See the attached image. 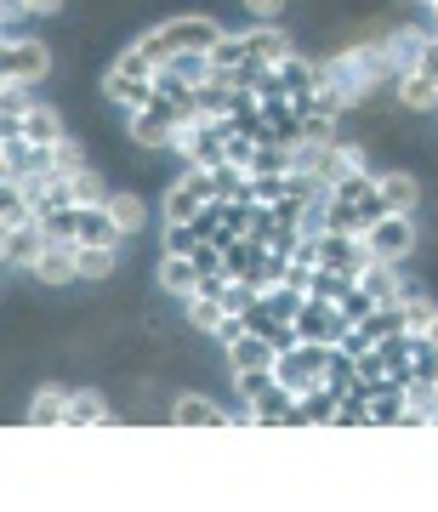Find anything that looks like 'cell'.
Listing matches in <instances>:
<instances>
[{"mask_svg":"<svg viewBox=\"0 0 438 512\" xmlns=\"http://www.w3.org/2000/svg\"><path fill=\"white\" fill-rule=\"evenodd\" d=\"M217 40H222V29L211 18H171V23H160L154 35H143L137 46H143L148 57H154V69H165L171 57H183V52H217Z\"/></svg>","mask_w":438,"mask_h":512,"instance_id":"1","label":"cell"},{"mask_svg":"<svg viewBox=\"0 0 438 512\" xmlns=\"http://www.w3.org/2000/svg\"><path fill=\"white\" fill-rule=\"evenodd\" d=\"M325 365H330V342H296V348H285L274 359V376L291 387L296 399H302L308 387L325 382Z\"/></svg>","mask_w":438,"mask_h":512,"instance_id":"2","label":"cell"},{"mask_svg":"<svg viewBox=\"0 0 438 512\" xmlns=\"http://www.w3.org/2000/svg\"><path fill=\"white\" fill-rule=\"evenodd\" d=\"M347 330H353V319L342 313V302H325V296H302V313H296V336L302 342H342Z\"/></svg>","mask_w":438,"mask_h":512,"instance_id":"3","label":"cell"},{"mask_svg":"<svg viewBox=\"0 0 438 512\" xmlns=\"http://www.w3.org/2000/svg\"><path fill=\"white\" fill-rule=\"evenodd\" d=\"M245 421H251V427H308V421H302V399H296L285 382L262 387V393L245 404Z\"/></svg>","mask_w":438,"mask_h":512,"instance_id":"4","label":"cell"},{"mask_svg":"<svg viewBox=\"0 0 438 512\" xmlns=\"http://www.w3.org/2000/svg\"><path fill=\"white\" fill-rule=\"evenodd\" d=\"M365 245H370V256H382V262H399V256L416 251V228H410V217L387 211L376 228H365Z\"/></svg>","mask_w":438,"mask_h":512,"instance_id":"5","label":"cell"},{"mask_svg":"<svg viewBox=\"0 0 438 512\" xmlns=\"http://www.w3.org/2000/svg\"><path fill=\"white\" fill-rule=\"evenodd\" d=\"M46 69H52V52L40 46V40H6V52H0V74L6 80H46Z\"/></svg>","mask_w":438,"mask_h":512,"instance_id":"6","label":"cell"},{"mask_svg":"<svg viewBox=\"0 0 438 512\" xmlns=\"http://www.w3.org/2000/svg\"><path fill=\"white\" fill-rule=\"evenodd\" d=\"M171 421H177V427H251L245 416H228V410H217V404L200 399V393H183L177 410H171Z\"/></svg>","mask_w":438,"mask_h":512,"instance_id":"7","label":"cell"},{"mask_svg":"<svg viewBox=\"0 0 438 512\" xmlns=\"http://www.w3.org/2000/svg\"><path fill=\"white\" fill-rule=\"evenodd\" d=\"M46 245H52L46 228H40V222H23V228H6V245H0V251H6L12 268H35L40 256H46Z\"/></svg>","mask_w":438,"mask_h":512,"instance_id":"8","label":"cell"},{"mask_svg":"<svg viewBox=\"0 0 438 512\" xmlns=\"http://www.w3.org/2000/svg\"><path fill=\"white\" fill-rule=\"evenodd\" d=\"M29 274L46 279V285H69V279H80V245H46V256H40Z\"/></svg>","mask_w":438,"mask_h":512,"instance_id":"9","label":"cell"},{"mask_svg":"<svg viewBox=\"0 0 438 512\" xmlns=\"http://www.w3.org/2000/svg\"><path fill=\"white\" fill-rule=\"evenodd\" d=\"M120 234H126V228L114 222L109 205H80V245H109V251H114Z\"/></svg>","mask_w":438,"mask_h":512,"instance_id":"10","label":"cell"},{"mask_svg":"<svg viewBox=\"0 0 438 512\" xmlns=\"http://www.w3.org/2000/svg\"><path fill=\"white\" fill-rule=\"evenodd\" d=\"M274 359H279V348L268 336H256V330H245L234 348H228V365L234 370H274Z\"/></svg>","mask_w":438,"mask_h":512,"instance_id":"11","label":"cell"},{"mask_svg":"<svg viewBox=\"0 0 438 512\" xmlns=\"http://www.w3.org/2000/svg\"><path fill=\"white\" fill-rule=\"evenodd\" d=\"M359 285L370 291V302L376 308H387V302H404V285H399V274H393V262H365V274H359Z\"/></svg>","mask_w":438,"mask_h":512,"instance_id":"12","label":"cell"},{"mask_svg":"<svg viewBox=\"0 0 438 512\" xmlns=\"http://www.w3.org/2000/svg\"><path fill=\"white\" fill-rule=\"evenodd\" d=\"M245 46H251V57H256V63H268V69H279V63L291 57V35H285V29H274V23L251 29V35H245Z\"/></svg>","mask_w":438,"mask_h":512,"instance_id":"13","label":"cell"},{"mask_svg":"<svg viewBox=\"0 0 438 512\" xmlns=\"http://www.w3.org/2000/svg\"><path fill=\"white\" fill-rule=\"evenodd\" d=\"M359 274H365V268H325V262H319V268H313V291H308V296L342 302V296L359 291Z\"/></svg>","mask_w":438,"mask_h":512,"instance_id":"14","label":"cell"},{"mask_svg":"<svg viewBox=\"0 0 438 512\" xmlns=\"http://www.w3.org/2000/svg\"><path fill=\"white\" fill-rule=\"evenodd\" d=\"M399 103L404 109H438V80L427 69H404L399 74Z\"/></svg>","mask_w":438,"mask_h":512,"instance_id":"15","label":"cell"},{"mask_svg":"<svg viewBox=\"0 0 438 512\" xmlns=\"http://www.w3.org/2000/svg\"><path fill=\"white\" fill-rule=\"evenodd\" d=\"M131 137H137L143 148H177V126H171V120H160L154 109L131 114Z\"/></svg>","mask_w":438,"mask_h":512,"instance_id":"16","label":"cell"},{"mask_svg":"<svg viewBox=\"0 0 438 512\" xmlns=\"http://www.w3.org/2000/svg\"><path fill=\"white\" fill-rule=\"evenodd\" d=\"M404 421V382H382L370 393V427H399Z\"/></svg>","mask_w":438,"mask_h":512,"instance_id":"17","label":"cell"},{"mask_svg":"<svg viewBox=\"0 0 438 512\" xmlns=\"http://www.w3.org/2000/svg\"><path fill=\"white\" fill-rule=\"evenodd\" d=\"M109 97H114V103H126V109L137 114V109H148V103H154V80H137V74L109 69Z\"/></svg>","mask_w":438,"mask_h":512,"instance_id":"18","label":"cell"},{"mask_svg":"<svg viewBox=\"0 0 438 512\" xmlns=\"http://www.w3.org/2000/svg\"><path fill=\"white\" fill-rule=\"evenodd\" d=\"M40 228L52 245H80V205H52V211H40Z\"/></svg>","mask_w":438,"mask_h":512,"instance_id":"19","label":"cell"},{"mask_svg":"<svg viewBox=\"0 0 438 512\" xmlns=\"http://www.w3.org/2000/svg\"><path fill=\"white\" fill-rule=\"evenodd\" d=\"M336 410H342V393H330L325 382L302 393V421L308 427H336Z\"/></svg>","mask_w":438,"mask_h":512,"instance_id":"20","label":"cell"},{"mask_svg":"<svg viewBox=\"0 0 438 512\" xmlns=\"http://www.w3.org/2000/svg\"><path fill=\"white\" fill-rule=\"evenodd\" d=\"M160 285H165V291H177V296H194V291H200V268H194V256H171V251H165Z\"/></svg>","mask_w":438,"mask_h":512,"instance_id":"21","label":"cell"},{"mask_svg":"<svg viewBox=\"0 0 438 512\" xmlns=\"http://www.w3.org/2000/svg\"><path fill=\"white\" fill-rule=\"evenodd\" d=\"M23 137H29V143H40V148H57V143H63V120H57L46 103H35V109L23 114Z\"/></svg>","mask_w":438,"mask_h":512,"instance_id":"22","label":"cell"},{"mask_svg":"<svg viewBox=\"0 0 438 512\" xmlns=\"http://www.w3.org/2000/svg\"><path fill=\"white\" fill-rule=\"evenodd\" d=\"M69 427H114L103 393H69Z\"/></svg>","mask_w":438,"mask_h":512,"instance_id":"23","label":"cell"},{"mask_svg":"<svg viewBox=\"0 0 438 512\" xmlns=\"http://www.w3.org/2000/svg\"><path fill=\"white\" fill-rule=\"evenodd\" d=\"M359 330H365L370 342H387V336H404L410 325H404V308H399V302H387V308H370L365 319H359Z\"/></svg>","mask_w":438,"mask_h":512,"instance_id":"24","label":"cell"},{"mask_svg":"<svg viewBox=\"0 0 438 512\" xmlns=\"http://www.w3.org/2000/svg\"><path fill=\"white\" fill-rule=\"evenodd\" d=\"M285 171H296V148L256 143V154H251V177H285Z\"/></svg>","mask_w":438,"mask_h":512,"instance_id":"25","label":"cell"},{"mask_svg":"<svg viewBox=\"0 0 438 512\" xmlns=\"http://www.w3.org/2000/svg\"><path fill=\"white\" fill-rule=\"evenodd\" d=\"M325 387L330 393H353V387H359V359H353V353L347 348H330V365H325Z\"/></svg>","mask_w":438,"mask_h":512,"instance_id":"26","label":"cell"},{"mask_svg":"<svg viewBox=\"0 0 438 512\" xmlns=\"http://www.w3.org/2000/svg\"><path fill=\"white\" fill-rule=\"evenodd\" d=\"M0 222H6V228H23V222H40L35 200H29V194H23L18 183H6V188H0Z\"/></svg>","mask_w":438,"mask_h":512,"instance_id":"27","label":"cell"},{"mask_svg":"<svg viewBox=\"0 0 438 512\" xmlns=\"http://www.w3.org/2000/svg\"><path fill=\"white\" fill-rule=\"evenodd\" d=\"M29 421H35V427H57V421H69V393H57V387H40L35 404H29Z\"/></svg>","mask_w":438,"mask_h":512,"instance_id":"28","label":"cell"},{"mask_svg":"<svg viewBox=\"0 0 438 512\" xmlns=\"http://www.w3.org/2000/svg\"><path fill=\"white\" fill-rule=\"evenodd\" d=\"M376 188H382V177H376V171H342V177H336V183H330V194H336V200H370V194H376Z\"/></svg>","mask_w":438,"mask_h":512,"instance_id":"29","label":"cell"},{"mask_svg":"<svg viewBox=\"0 0 438 512\" xmlns=\"http://www.w3.org/2000/svg\"><path fill=\"white\" fill-rule=\"evenodd\" d=\"M382 200H387V211L410 217V205H416V177H404V171H387V177H382Z\"/></svg>","mask_w":438,"mask_h":512,"instance_id":"30","label":"cell"},{"mask_svg":"<svg viewBox=\"0 0 438 512\" xmlns=\"http://www.w3.org/2000/svg\"><path fill=\"white\" fill-rule=\"evenodd\" d=\"M200 211H205V200L188 183H177L171 194H165V222H194Z\"/></svg>","mask_w":438,"mask_h":512,"instance_id":"31","label":"cell"},{"mask_svg":"<svg viewBox=\"0 0 438 512\" xmlns=\"http://www.w3.org/2000/svg\"><path fill=\"white\" fill-rule=\"evenodd\" d=\"M410 376L416 382H438V342L433 336H416L410 342Z\"/></svg>","mask_w":438,"mask_h":512,"instance_id":"32","label":"cell"},{"mask_svg":"<svg viewBox=\"0 0 438 512\" xmlns=\"http://www.w3.org/2000/svg\"><path fill=\"white\" fill-rule=\"evenodd\" d=\"M279 86H285V92H319V86H313V63H308V57H285V63H279Z\"/></svg>","mask_w":438,"mask_h":512,"instance_id":"33","label":"cell"},{"mask_svg":"<svg viewBox=\"0 0 438 512\" xmlns=\"http://www.w3.org/2000/svg\"><path fill=\"white\" fill-rule=\"evenodd\" d=\"M29 109H35V97H29V80H0V114L23 120Z\"/></svg>","mask_w":438,"mask_h":512,"instance_id":"34","label":"cell"},{"mask_svg":"<svg viewBox=\"0 0 438 512\" xmlns=\"http://www.w3.org/2000/svg\"><path fill=\"white\" fill-rule=\"evenodd\" d=\"M109 211H114V222H120L126 234H131V228H143V222H148V205L137 200V194H109Z\"/></svg>","mask_w":438,"mask_h":512,"instance_id":"35","label":"cell"},{"mask_svg":"<svg viewBox=\"0 0 438 512\" xmlns=\"http://www.w3.org/2000/svg\"><path fill=\"white\" fill-rule=\"evenodd\" d=\"M399 308H404V325H410V336H427V325L438 319V308H433V302H427V296H410V291H404V302H399Z\"/></svg>","mask_w":438,"mask_h":512,"instance_id":"36","label":"cell"},{"mask_svg":"<svg viewBox=\"0 0 438 512\" xmlns=\"http://www.w3.org/2000/svg\"><path fill=\"white\" fill-rule=\"evenodd\" d=\"M52 171H63V177H80V171H92V165H86V148L74 143V137H63V143L52 148Z\"/></svg>","mask_w":438,"mask_h":512,"instance_id":"37","label":"cell"},{"mask_svg":"<svg viewBox=\"0 0 438 512\" xmlns=\"http://www.w3.org/2000/svg\"><path fill=\"white\" fill-rule=\"evenodd\" d=\"M109 274H114L109 245H80V279H109Z\"/></svg>","mask_w":438,"mask_h":512,"instance_id":"38","label":"cell"},{"mask_svg":"<svg viewBox=\"0 0 438 512\" xmlns=\"http://www.w3.org/2000/svg\"><path fill=\"white\" fill-rule=\"evenodd\" d=\"M268 308H274V319H285V325H296V313H302V291H291V285H268Z\"/></svg>","mask_w":438,"mask_h":512,"instance_id":"39","label":"cell"},{"mask_svg":"<svg viewBox=\"0 0 438 512\" xmlns=\"http://www.w3.org/2000/svg\"><path fill=\"white\" fill-rule=\"evenodd\" d=\"M245 57H251L245 35H222V40H217V52H211V63H217V74H222V69H239Z\"/></svg>","mask_w":438,"mask_h":512,"instance_id":"40","label":"cell"},{"mask_svg":"<svg viewBox=\"0 0 438 512\" xmlns=\"http://www.w3.org/2000/svg\"><path fill=\"white\" fill-rule=\"evenodd\" d=\"M200 228H194V222H171V228H165V251L171 256H194V245H200Z\"/></svg>","mask_w":438,"mask_h":512,"instance_id":"41","label":"cell"},{"mask_svg":"<svg viewBox=\"0 0 438 512\" xmlns=\"http://www.w3.org/2000/svg\"><path fill=\"white\" fill-rule=\"evenodd\" d=\"M222 313H228V308H222L217 296H188V319H194L200 330H217V325H222Z\"/></svg>","mask_w":438,"mask_h":512,"instance_id":"42","label":"cell"},{"mask_svg":"<svg viewBox=\"0 0 438 512\" xmlns=\"http://www.w3.org/2000/svg\"><path fill=\"white\" fill-rule=\"evenodd\" d=\"M291 194V171L285 177H251V200H262V205H279Z\"/></svg>","mask_w":438,"mask_h":512,"instance_id":"43","label":"cell"},{"mask_svg":"<svg viewBox=\"0 0 438 512\" xmlns=\"http://www.w3.org/2000/svg\"><path fill=\"white\" fill-rule=\"evenodd\" d=\"M245 234H251V239H262V245H268V234H274V205L251 200V211H245Z\"/></svg>","mask_w":438,"mask_h":512,"instance_id":"44","label":"cell"},{"mask_svg":"<svg viewBox=\"0 0 438 512\" xmlns=\"http://www.w3.org/2000/svg\"><path fill=\"white\" fill-rule=\"evenodd\" d=\"M234 382H239V399L251 404L256 393H262V387H274L279 376H274V370H234Z\"/></svg>","mask_w":438,"mask_h":512,"instance_id":"45","label":"cell"},{"mask_svg":"<svg viewBox=\"0 0 438 512\" xmlns=\"http://www.w3.org/2000/svg\"><path fill=\"white\" fill-rule=\"evenodd\" d=\"M296 245H302V228H285V222H274V234H268V251L296 256Z\"/></svg>","mask_w":438,"mask_h":512,"instance_id":"46","label":"cell"},{"mask_svg":"<svg viewBox=\"0 0 438 512\" xmlns=\"http://www.w3.org/2000/svg\"><path fill=\"white\" fill-rule=\"evenodd\" d=\"M194 268H200V274H222V245L200 239V245H194Z\"/></svg>","mask_w":438,"mask_h":512,"instance_id":"47","label":"cell"},{"mask_svg":"<svg viewBox=\"0 0 438 512\" xmlns=\"http://www.w3.org/2000/svg\"><path fill=\"white\" fill-rule=\"evenodd\" d=\"M211 336H217L222 348H234L239 336H245V313H222V325H217V330H211Z\"/></svg>","mask_w":438,"mask_h":512,"instance_id":"48","label":"cell"},{"mask_svg":"<svg viewBox=\"0 0 438 512\" xmlns=\"http://www.w3.org/2000/svg\"><path fill=\"white\" fill-rule=\"evenodd\" d=\"M74 188H80V205H109V200H103V183H97V171H80V177H74Z\"/></svg>","mask_w":438,"mask_h":512,"instance_id":"49","label":"cell"},{"mask_svg":"<svg viewBox=\"0 0 438 512\" xmlns=\"http://www.w3.org/2000/svg\"><path fill=\"white\" fill-rule=\"evenodd\" d=\"M279 285H291V291H302V296H308V291H313V268L291 256V268H285V279H279Z\"/></svg>","mask_w":438,"mask_h":512,"instance_id":"50","label":"cell"},{"mask_svg":"<svg viewBox=\"0 0 438 512\" xmlns=\"http://www.w3.org/2000/svg\"><path fill=\"white\" fill-rule=\"evenodd\" d=\"M370 308H376V302H370V291H365V285H359V291H353V296H342V313H347V319H353V325H359V319H365Z\"/></svg>","mask_w":438,"mask_h":512,"instance_id":"51","label":"cell"},{"mask_svg":"<svg viewBox=\"0 0 438 512\" xmlns=\"http://www.w3.org/2000/svg\"><path fill=\"white\" fill-rule=\"evenodd\" d=\"M336 348H347V353H353V359H359V353H365V348H376V342H370L365 330L353 325V330H347V336H342V342H336Z\"/></svg>","mask_w":438,"mask_h":512,"instance_id":"52","label":"cell"},{"mask_svg":"<svg viewBox=\"0 0 438 512\" xmlns=\"http://www.w3.org/2000/svg\"><path fill=\"white\" fill-rule=\"evenodd\" d=\"M416 69H427V74L438 80V35H427V46H421V63H416Z\"/></svg>","mask_w":438,"mask_h":512,"instance_id":"53","label":"cell"},{"mask_svg":"<svg viewBox=\"0 0 438 512\" xmlns=\"http://www.w3.org/2000/svg\"><path fill=\"white\" fill-rule=\"evenodd\" d=\"M245 6H251L256 18H274V12H279V6H285V0H245Z\"/></svg>","mask_w":438,"mask_h":512,"instance_id":"54","label":"cell"},{"mask_svg":"<svg viewBox=\"0 0 438 512\" xmlns=\"http://www.w3.org/2000/svg\"><path fill=\"white\" fill-rule=\"evenodd\" d=\"M29 6H35V12H52V6H57V0H29Z\"/></svg>","mask_w":438,"mask_h":512,"instance_id":"55","label":"cell"},{"mask_svg":"<svg viewBox=\"0 0 438 512\" xmlns=\"http://www.w3.org/2000/svg\"><path fill=\"white\" fill-rule=\"evenodd\" d=\"M427 336H433V342H438V319H433V325H427Z\"/></svg>","mask_w":438,"mask_h":512,"instance_id":"56","label":"cell"},{"mask_svg":"<svg viewBox=\"0 0 438 512\" xmlns=\"http://www.w3.org/2000/svg\"><path fill=\"white\" fill-rule=\"evenodd\" d=\"M433 427H438V410H433Z\"/></svg>","mask_w":438,"mask_h":512,"instance_id":"57","label":"cell"},{"mask_svg":"<svg viewBox=\"0 0 438 512\" xmlns=\"http://www.w3.org/2000/svg\"><path fill=\"white\" fill-rule=\"evenodd\" d=\"M427 6H438V0H427Z\"/></svg>","mask_w":438,"mask_h":512,"instance_id":"58","label":"cell"}]
</instances>
